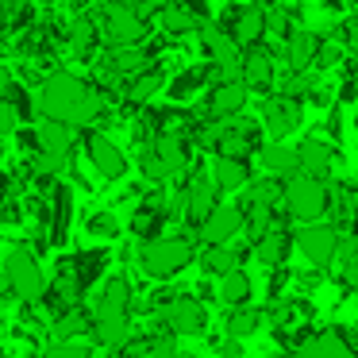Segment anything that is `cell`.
Returning a JSON list of instances; mask_svg holds the SVG:
<instances>
[{"label": "cell", "mask_w": 358, "mask_h": 358, "mask_svg": "<svg viewBox=\"0 0 358 358\" xmlns=\"http://www.w3.org/2000/svg\"><path fill=\"white\" fill-rule=\"evenodd\" d=\"M39 112H43V120L70 124L73 131H78V127H93L96 120L104 116V93L93 89L89 81L58 70V73H50V78H43Z\"/></svg>", "instance_id": "6da1fadb"}, {"label": "cell", "mask_w": 358, "mask_h": 358, "mask_svg": "<svg viewBox=\"0 0 358 358\" xmlns=\"http://www.w3.org/2000/svg\"><path fill=\"white\" fill-rule=\"evenodd\" d=\"M131 304H135V285L116 273L112 281H104L101 296L93 304V339L101 347H108L116 355L124 347V339L131 335Z\"/></svg>", "instance_id": "7a4b0ae2"}, {"label": "cell", "mask_w": 358, "mask_h": 358, "mask_svg": "<svg viewBox=\"0 0 358 358\" xmlns=\"http://www.w3.org/2000/svg\"><path fill=\"white\" fill-rule=\"evenodd\" d=\"M193 258H196L193 239H185V235H162V239L139 243L135 262H139V270L147 273V278L166 281V278H178V273L185 270Z\"/></svg>", "instance_id": "3957f363"}, {"label": "cell", "mask_w": 358, "mask_h": 358, "mask_svg": "<svg viewBox=\"0 0 358 358\" xmlns=\"http://www.w3.org/2000/svg\"><path fill=\"white\" fill-rule=\"evenodd\" d=\"M281 208H285V220H293V224H304V227L320 224L331 212V189L320 178L293 173V178H285V201H281Z\"/></svg>", "instance_id": "277c9868"}, {"label": "cell", "mask_w": 358, "mask_h": 358, "mask_svg": "<svg viewBox=\"0 0 358 358\" xmlns=\"http://www.w3.org/2000/svg\"><path fill=\"white\" fill-rule=\"evenodd\" d=\"M0 273H4V285L20 296V304H31V308L43 304V296H47V278H43V270H39L35 250H27V247L8 250Z\"/></svg>", "instance_id": "5b68a950"}, {"label": "cell", "mask_w": 358, "mask_h": 358, "mask_svg": "<svg viewBox=\"0 0 358 358\" xmlns=\"http://www.w3.org/2000/svg\"><path fill=\"white\" fill-rule=\"evenodd\" d=\"M262 124L258 120H216V158H243L247 162L250 155H262Z\"/></svg>", "instance_id": "8992f818"}, {"label": "cell", "mask_w": 358, "mask_h": 358, "mask_svg": "<svg viewBox=\"0 0 358 358\" xmlns=\"http://www.w3.org/2000/svg\"><path fill=\"white\" fill-rule=\"evenodd\" d=\"M216 181H212V173L204 170H193L189 173V181L181 185V193L173 196V204H178V216L185 220L193 231H201V224L216 212Z\"/></svg>", "instance_id": "52a82bcc"}, {"label": "cell", "mask_w": 358, "mask_h": 358, "mask_svg": "<svg viewBox=\"0 0 358 358\" xmlns=\"http://www.w3.org/2000/svg\"><path fill=\"white\" fill-rule=\"evenodd\" d=\"M173 216H178V204H173V196H166L162 189H155V193H143V201L131 208V220H127V231H131L139 243L162 239L166 224H170Z\"/></svg>", "instance_id": "ba28073f"}, {"label": "cell", "mask_w": 358, "mask_h": 358, "mask_svg": "<svg viewBox=\"0 0 358 358\" xmlns=\"http://www.w3.org/2000/svg\"><path fill=\"white\" fill-rule=\"evenodd\" d=\"M101 35L112 43V47H139L147 39V20L135 12V4H124V0H112L108 8L101 12Z\"/></svg>", "instance_id": "9c48e42d"}, {"label": "cell", "mask_w": 358, "mask_h": 358, "mask_svg": "<svg viewBox=\"0 0 358 358\" xmlns=\"http://www.w3.org/2000/svg\"><path fill=\"white\" fill-rule=\"evenodd\" d=\"M296 247H301L304 262L312 270H331L339 262V247H343V235L335 224H308L296 231Z\"/></svg>", "instance_id": "30bf717a"}, {"label": "cell", "mask_w": 358, "mask_h": 358, "mask_svg": "<svg viewBox=\"0 0 358 358\" xmlns=\"http://www.w3.org/2000/svg\"><path fill=\"white\" fill-rule=\"evenodd\" d=\"M108 266H112V250L93 247V250H78V255L58 258L55 273H62L66 281H73V285H78V293L85 296L89 289H93L96 281L104 278V273H108Z\"/></svg>", "instance_id": "8fae6325"}, {"label": "cell", "mask_w": 358, "mask_h": 358, "mask_svg": "<svg viewBox=\"0 0 358 358\" xmlns=\"http://www.w3.org/2000/svg\"><path fill=\"white\" fill-rule=\"evenodd\" d=\"M158 320H162V331L170 335H204L208 331V304L196 296H173L170 308Z\"/></svg>", "instance_id": "7c38bea8"}, {"label": "cell", "mask_w": 358, "mask_h": 358, "mask_svg": "<svg viewBox=\"0 0 358 358\" xmlns=\"http://www.w3.org/2000/svg\"><path fill=\"white\" fill-rule=\"evenodd\" d=\"M293 247H296V227L289 224V220H278L262 239L250 243V250H255V258H258L262 270H281V266H289Z\"/></svg>", "instance_id": "4fadbf2b"}, {"label": "cell", "mask_w": 358, "mask_h": 358, "mask_svg": "<svg viewBox=\"0 0 358 358\" xmlns=\"http://www.w3.org/2000/svg\"><path fill=\"white\" fill-rule=\"evenodd\" d=\"M301 101L296 96H266L258 108V124L266 127V135H273V143H281L285 135H293L301 127Z\"/></svg>", "instance_id": "5bb4252c"}, {"label": "cell", "mask_w": 358, "mask_h": 358, "mask_svg": "<svg viewBox=\"0 0 358 358\" xmlns=\"http://www.w3.org/2000/svg\"><path fill=\"white\" fill-rule=\"evenodd\" d=\"M247 101H250V89L243 85V81H216V85L208 89L204 108L196 112V116L201 120H235V116H243Z\"/></svg>", "instance_id": "9a60e30c"}, {"label": "cell", "mask_w": 358, "mask_h": 358, "mask_svg": "<svg viewBox=\"0 0 358 358\" xmlns=\"http://www.w3.org/2000/svg\"><path fill=\"white\" fill-rule=\"evenodd\" d=\"M239 231H247V216H243L239 204H216V212L201 224L196 239H201L204 247H227Z\"/></svg>", "instance_id": "2e32d148"}, {"label": "cell", "mask_w": 358, "mask_h": 358, "mask_svg": "<svg viewBox=\"0 0 358 358\" xmlns=\"http://www.w3.org/2000/svg\"><path fill=\"white\" fill-rule=\"evenodd\" d=\"M85 158L93 162V170L108 181H120L127 173V155L101 131H85Z\"/></svg>", "instance_id": "e0dca14e"}, {"label": "cell", "mask_w": 358, "mask_h": 358, "mask_svg": "<svg viewBox=\"0 0 358 358\" xmlns=\"http://www.w3.org/2000/svg\"><path fill=\"white\" fill-rule=\"evenodd\" d=\"M70 224H73V189L66 185V181H55V185H50V216H47L50 247H66Z\"/></svg>", "instance_id": "ac0fdd59"}, {"label": "cell", "mask_w": 358, "mask_h": 358, "mask_svg": "<svg viewBox=\"0 0 358 358\" xmlns=\"http://www.w3.org/2000/svg\"><path fill=\"white\" fill-rule=\"evenodd\" d=\"M73 139H78V131H73L70 124L43 120V124L35 127V155L58 158V162H70V158H73Z\"/></svg>", "instance_id": "d6986e66"}, {"label": "cell", "mask_w": 358, "mask_h": 358, "mask_svg": "<svg viewBox=\"0 0 358 358\" xmlns=\"http://www.w3.org/2000/svg\"><path fill=\"white\" fill-rule=\"evenodd\" d=\"M224 27L239 47H258V39L266 35V12L258 4H247V8H231L224 16Z\"/></svg>", "instance_id": "ffe728a7"}, {"label": "cell", "mask_w": 358, "mask_h": 358, "mask_svg": "<svg viewBox=\"0 0 358 358\" xmlns=\"http://www.w3.org/2000/svg\"><path fill=\"white\" fill-rule=\"evenodd\" d=\"M320 43H324V39H320L312 27H296V31L285 39V62H289V70H293V73L312 70V66H316V55H320Z\"/></svg>", "instance_id": "44dd1931"}, {"label": "cell", "mask_w": 358, "mask_h": 358, "mask_svg": "<svg viewBox=\"0 0 358 358\" xmlns=\"http://www.w3.org/2000/svg\"><path fill=\"white\" fill-rule=\"evenodd\" d=\"M273 81H278V73H273V58H270V50L250 47L247 55H243V85H247L250 93H270Z\"/></svg>", "instance_id": "7402d4cb"}, {"label": "cell", "mask_w": 358, "mask_h": 358, "mask_svg": "<svg viewBox=\"0 0 358 358\" xmlns=\"http://www.w3.org/2000/svg\"><path fill=\"white\" fill-rule=\"evenodd\" d=\"M289 358H355V355H350V347L343 343V335L335 327H324V331H312Z\"/></svg>", "instance_id": "603a6c76"}, {"label": "cell", "mask_w": 358, "mask_h": 358, "mask_svg": "<svg viewBox=\"0 0 358 358\" xmlns=\"http://www.w3.org/2000/svg\"><path fill=\"white\" fill-rule=\"evenodd\" d=\"M296 158H301V173H308V178H331L335 170V147L327 139H304L301 147H296Z\"/></svg>", "instance_id": "cb8c5ba5"}, {"label": "cell", "mask_w": 358, "mask_h": 358, "mask_svg": "<svg viewBox=\"0 0 358 358\" xmlns=\"http://www.w3.org/2000/svg\"><path fill=\"white\" fill-rule=\"evenodd\" d=\"M212 181H216L220 193H243V189L250 185V162H243V158H216L212 162Z\"/></svg>", "instance_id": "d4e9b609"}, {"label": "cell", "mask_w": 358, "mask_h": 358, "mask_svg": "<svg viewBox=\"0 0 358 358\" xmlns=\"http://www.w3.org/2000/svg\"><path fill=\"white\" fill-rule=\"evenodd\" d=\"M258 162H262L266 173H273V178H293V173H301L296 147H285V143H266L262 155H258Z\"/></svg>", "instance_id": "484cf974"}, {"label": "cell", "mask_w": 358, "mask_h": 358, "mask_svg": "<svg viewBox=\"0 0 358 358\" xmlns=\"http://www.w3.org/2000/svg\"><path fill=\"white\" fill-rule=\"evenodd\" d=\"M158 24H162L166 35H189V31H201L204 20L196 16L189 4H178V0H170V4L158 12Z\"/></svg>", "instance_id": "4316f807"}, {"label": "cell", "mask_w": 358, "mask_h": 358, "mask_svg": "<svg viewBox=\"0 0 358 358\" xmlns=\"http://www.w3.org/2000/svg\"><path fill=\"white\" fill-rule=\"evenodd\" d=\"M216 293L227 308H243V304H250V296H255V281H250V273L239 266V270H231L227 278H220Z\"/></svg>", "instance_id": "83f0119b"}, {"label": "cell", "mask_w": 358, "mask_h": 358, "mask_svg": "<svg viewBox=\"0 0 358 358\" xmlns=\"http://www.w3.org/2000/svg\"><path fill=\"white\" fill-rule=\"evenodd\" d=\"M266 324V308H250V304H243V308H227V335L231 339H250V335H258Z\"/></svg>", "instance_id": "f1b7e54d"}, {"label": "cell", "mask_w": 358, "mask_h": 358, "mask_svg": "<svg viewBox=\"0 0 358 358\" xmlns=\"http://www.w3.org/2000/svg\"><path fill=\"white\" fill-rule=\"evenodd\" d=\"M50 335H55V343H78L81 335H93V312L89 308L66 312L50 324Z\"/></svg>", "instance_id": "f546056e"}, {"label": "cell", "mask_w": 358, "mask_h": 358, "mask_svg": "<svg viewBox=\"0 0 358 358\" xmlns=\"http://www.w3.org/2000/svg\"><path fill=\"white\" fill-rule=\"evenodd\" d=\"M158 89H166L162 70H147V73H139V78H131V81L124 85V101H127V104H147L150 96L158 93Z\"/></svg>", "instance_id": "4dcf8cb0"}, {"label": "cell", "mask_w": 358, "mask_h": 358, "mask_svg": "<svg viewBox=\"0 0 358 358\" xmlns=\"http://www.w3.org/2000/svg\"><path fill=\"white\" fill-rule=\"evenodd\" d=\"M208 73H212V70H204V66H193V70L178 73V78H173L170 85H166V89H170V101H178V104H181V101H193V96L204 89Z\"/></svg>", "instance_id": "1f68e13d"}, {"label": "cell", "mask_w": 358, "mask_h": 358, "mask_svg": "<svg viewBox=\"0 0 358 358\" xmlns=\"http://www.w3.org/2000/svg\"><path fill=\"white\" fill-rule=\"evenodd\" d=\"M196 258H201V270L212 273V278H227L231 270H239V255L227 247H204Z\"/></svg>", "instance_id": "d6a6232c"}, {"label": "cell", "mask_w": 358, "mask_h": 358, "mask_svg": "<svg viewBox=\"0 0 358 358\" xmlns=\"http://www.w3.org/2000/svg\"><path fill=\"white\" fill-rule=\"evenodd\" d=\"M96 35H101V27H96V24H89V20H78V24L70 27V50H73L78 58H93Z\"/></svg>", "instance_id": "836d02e7"}, {"label": "cell", "mask_w": 358, "mask_h": 358, "mask_svg": "<svg viewBox=\"0 0 358 358\" xmlns=\"http://www.w3.org/2000/svg\"><path fill=\"white\" fill-rule=\"evenodd\" d=\"M85 231L93 235V239H108V243H112V239L120 235V216H116L112 208H96L93 216L85 220Z\"/></svg>", "instance_id": "e575fe53"}, {"label": "cell", "mask_w": 358, "mask_h": 358, "mask_svg": "<svg viewBox=\"0 0 358 358\" xmlns=\"http://www.w3.org/2000/svg\"><path fill=\"white\" fill-rule=\"evenodd\" d=\"M150 347H155V335L131 331V335L124 339V347L116 350V358H150Z\"/></svg>", "instance_id": "d590c367"}, {"label": "cell", "mask_w": 358, "mask_h": 358, "mask_svg": "<svg viewBox=\"0 0 358 358\" xmlns=\"http://www.w3.org/2000/svg\"><path fill=\"white\" fill-rule=\"evenodd\" d=\"M262 12H266V31H270V35H281V39H289V35L296 31L293 20H289V12L281 8V4H266Z\"/></svg>", "instance_id": "8d00e7d4"}, {"label": "cell", "mask_w": 358, "mask_h": 358, "mask_svg": "<svg viewBox=\"0 0 358 358\" xmlns=\"http://www.w3.org/2000/svg\"><path fill=\"white\" fill-rule=\"evenodd\" d=\"M39 358H93V347H85V343H55V347H47Z\"/></svg>", "instance_id": "74e56055"}, {"label": "cell", "mask_w": 358, "mask_h": 358, "mask_svg": "<svg viewBox=\"0 0 358 358\" xmlns=\"http://www.w3.org/2000/svg\"><path fill=\"white\" fill-rule=\"evenodd\" d=\"M270 273V285H266V296H270V304L285 301V285L293 281V273H289V266H281V270H266Z\"/></svg>", "instance_id": "f35d334b"}, {"label": "cell", "mask_w": 358, "mask_h": 358, "mask_svg": "<svg viewBox=\"0 0 358 358\" xmlns=\"http://www.w3.org/2000/svg\"><path fill=\"white\" fill-rule=\"evenodd\" d=\"M343 62V47L339 43H320V55H316V66L327 70V66H339Z\"/></svg>", "instance_id": "ab89813d"}, {"label": "cell", "mask_w": 358, "mask_h": 358, "mask_svg": "<svg viewBox=\"0 0 358 358\" xmlns=\"http://www.w3.org/2000/svg\"><path fill=\"white\" fill-rule=\"evenodd\" d=\"M150 358H178V343H173L170 331L155 335V347H150Z\"/></svg>", "instance_id": "60d3db41"}, {"label": "cell", "mask_w": 358, "mask_h": 358, "mask_svg": "<svg viewBox=\"0 0 358 358\" xmlns=\"http://www.w3.org/2000/svg\"><path fill=\"white\" fill-rule=\"evenodd\" d=\"M16 127H20V112H16V104H12V101H0V135L16 131Z\"/></svg>", "instance_id": "b9f144b4"}, {"label": "cell", "mask_w": 358, "mask_h": 358, "mask_svg": "<svg viewBox=\"0 0 358 358\" xmlns=\"http://www.w3.org/2000/svg\"><path fill=\"white\" fill-rule=\"evenodd\" d=\"M339 285L347 293H358V262H343V273H339Z\"/></svg>", "instance_id": "7bdbcfd3"}, {"label": "cell", "mask_w": 358, "mask_h": 358, "mask_svg": "<svg viewBox=\"0 0 358 358\" xmlns=\"http://www.w3.org/2000/svg\"><path fill=\"white\" fill-rule=\"evenodd\" d=\"M216 355H220V358H243V355H247V347H243V339H231V335H227V339L220 343Z\"/></svg>", "instance_id": "ee69618b"}, {"label": "cell", "mask_w": 358, "mask_h": 358, "mask_svg": "<svg viewBox=\"0 0 358 358\" xmlns=\"http://www.w3.org/2000/svg\"><path fill=\"white\" fill-rule=\"evenodd\" d=\"M335 331L343 335V343L350 347V355L358 358V327H350V324H335Z\"/></svg>", "instance_id": "f6af8a7d"}, {"label": "cell", "mask_w": 358, "mask_h": 358, "mask_svg": "<svg viewBox=\"0 0 358 358\" xmlns=\"http://www.w3.org/2000/svg\"><path fill=\"white\" fill-rule=\"evenodd\" d=\"M12 89H16V81H12V70H8V66H0V101H8Z\"/></svg>", "instance_id": "bcb514c9"}, {"label": "cell", "mask_w": 358, "mask_h": 358, "mask_svg": "<svg viewBox=\"0 0 358 358\" xmlns=\"http://www.w3.org/2000/svg\"><path fill=\"white\" fill-rule=\"evenodd\" d=\"M343 39H347L350 47L358 50V16H355V20H350V24H347V31H343Z\"/></svg>", "instance_id": "7dc6e473"}, {"label": "cell", "mask_w": 358, "mask_h": 358, "mask_svg": "<svg viewBox=\"0 0 358 358\" xmlns=\"http://www.w3.org/2000/svg\"><path fill=\"white\" fill-rule=\"evenodd\" d=\"M8 196H12V178L8 173H0V204L8 201Z\"/></svg>", "instance_id": "c3c4849f"}, {"label": "cell", "mask_w": 358, "mask_h": 358, "mask_svg": "<svg viewBox=\"0 0 358 358\" xmlns=\"http://www.w3.org/2000/svg\"><path fill=\"white\" fill-rule=\"evenodd\" d=\"M178 358H196V355H193V350H178Z\"/></svg>", "instance_id": "681fc988"}, {"label": "cell", "mask_w": 358, "mask_h": 358, "mask_svg": "<svg viewBox=\"0 0 358 358\" xmlns=\"http://www.w3.org/2000/svg\"><path fill=\"white\" fill-rule=\"evenodd\" d=\"M0 158H4V135H0Z\"/></svg>", "instance_id": "f907efd6"}, {"label": "cell", "mask_w": 358, "mask_h": 358, "mask_svg": "<svg viewBox=\"0 0 358 358\" xmlns=\"http://www.w3.org/2000/svg\"><path fill=\"white\" fill-rule=\"evenodd\" d=\"M355 131H358V104H355Z\"/></svg>", "instance_id": "816d5d0a"}, {"label": "cell", "mask_w": 358, "mask_h": 358, "mask_svg": "<svg viewBox=\"0 0 358 358\" xmlns=\"http://www.w3.org/2000/svg\"><path fill=\"white\" fill-rule=\"evenodd\" d=\"M0 358H4V343H0Z\"/></svg>", "instance_id": "f5cc1de1"}, {"label": "cell", "mask_w": 358, "mask_h": 358, "mask_svg": "<svg viewBox=\"0 0 358 358\" xmlns=\"http://www.w3.org/2000/svg\"><path fill=\"white\" fill-rule=\"evenodd\" d=\"M70 4H85V0H70Z\"/></svg>", "instance_id": "db71d44e"}, {"label": "cell", "mask_w": 358, "mask_h": 358, "mask_svg": "<svg viewBox=\"0 0 358 358\" xmlns=\"http://www.w3.org/2000/svg\"><path fill=\"white\" fill-rule=\"evenodd\" d=\"M350 4H358V0H350Z\"/></svg>", "instance_id": "11a10c76"}]
</instances>
